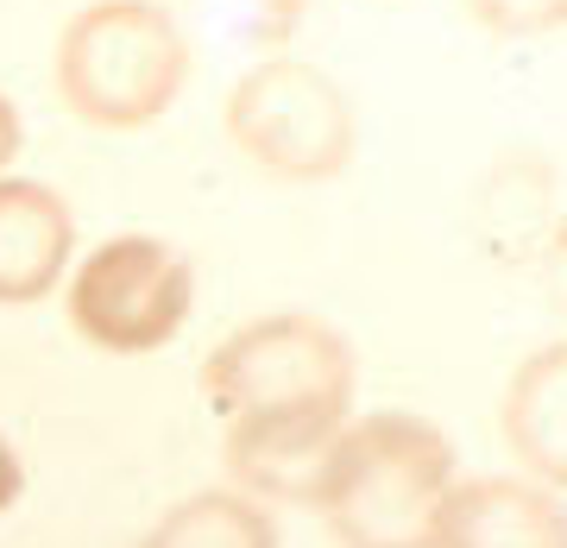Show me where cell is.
Here are the masks:
<instances>
[{"label":"cell","mask_w":567,"mask_h":548,"mask_svg":"<svg viewBox=\"0 0 567 548\" xmlns=\"http://www.w3.org/2000/svg\"><path fill=\"white\" fill-rule=\"evenodd\" d=\"M63 316L95 353L145 360L183 334L196 303V265L189 252L158 234H107L82 252L76 271H63Z\"/></svg>","instance_id":"obj_4"},{"label":"cell","mask_w":567,"mask_h":548,"mask_svg":"<svg viewBox=\"0 0 567 548\" xmlns=\"http://www.w3.org/2000/svg\"><path fill=\"white\" fill-rule=\"evenodd\" d=\"M189 25L164 0H89L58 32L51 76L76 121L102 133H140L164 121L189 89Z\"/></svg>","instance_id":"obj_2"},{"label":"cell","mask_w":567,"mask_h":548,"mask_svg":"<svg viewBox=\"0 0 567 548\" xmlns=\"http://www.w3.org/2000/svg\"><path fill=\"white\" fill-rule=\"evenodd\" d=\"M20 486H25V473H20V454L7 447V435H0V510L20 498Z\"/></svg>","instance_id":"obj_14"},{"label":"cell","mask_w":567,"mask_h":548,"mask_svg":"<svg viewBox=\"0 0 567 548\" xmlns=\"http://www.w3.org/2000/svg\"><path fill=\"white\" fill-rule=\"evenodd\" d=\"M221 133L252 170L278 183H334L360 145L347 89L322 63L290 51H271L240 70L221 102Z\"/></svg>","instance_id":"obj_3"},{"label":"cell","mask_w":567,"mask_h":548,"mask_svg":"<svg viewBox=\"0 0 567 548\" xmlns=\"http://www.w3.org/2000/svg\"><path fill=\"white\" fill-rule=\"evenodd\" d=\"M353 341L309 309H278L208 347L203 397L221 416L240 410H353Z\"/></svg>","instance_id":"obj_5"},{"label":"cell","mask_w":567,"mask_h":548,"mask_svg":"<svg viewBox=\"0 0 567 548\" xmlns=\"http://www.w3.org/2000/svg\"><path fill=\"white\" fill-rule=\"evenodd\" d=\"M347 410H240L227 416V479L259 505H316Z\"/></svg>","instance_id":"obj_6"},{"label":"cell","mask_w":567,"mask_h":548,"mask_svg":"<svg viewBox=\"0 0 567 548\" xmlns=\"http://www.w3.org/2000/svg\"><path fill=\"white\" fill-rule=\"evenodd\" d=\"M454 479V442L429 416L372 410L341 423L316 510L341 548H429Z\"/></svg>","instance_id":"obj_1"},{"label":"cell","mask_w":567,"mask_h":548,"mask_svg":"<svg viewBox=\"0 0 567 548\" xmlns=\"http://www.w3.org/2000/svg\"><path fill=\"white\" fill-rule=\"evenodd\" d=\"M76 252V208L39 177H0V303H44Z\"/></svg>","instance_id":"obj_8"},{"label":"cell","mask_w":567,"mask_h":548,"mask_svg":"<svg viewBox=\"0 0 567 548\" xmlns=\"http://www.w3.org/2000/svg\"><path fill=\"white\" fill-rule=\"evenodd\" d=\"M183 7H189V20L203 25L208 39H227L240 51L271 58V51H284L303 32L316 0H183Z\"/></svg>","instance_id":"obj_11"},{"label":"cell","mask_w":567,"mask_h":548,"mask_svg":"<svg viewBox=\"0 0 567 548\" xmlns=\"http://www.w3.org/2000/svg\"><path fill=\"white\" fill-rule=\"evenodd\" d=\"M429 548H567V510L543 479H454Z\"/></svg>","instance_id":"obj_7"},{"label":"cell","mask_w":567,"mask_h":548,"mask_svg":"<svg viewBox=\"0 0 567 548\" xmlns=\"http://www.w3.org/2000/svg\"><path fill=\"white\" fill-rule=\"evenodd\" d=\"M20 145H25V121L13 107V95H0V177H7V164L20 158Z\"/></svg>","instance_id":"obj_13"},{"label":"cell","mask_w":567,"mask_h":548,"mask_svg":"<svg viewBox=\"0 0 567 548\" xmlns=\"http://www.w3.org/2000/svg\"><path fill=\"white\" fill-rule=\"evenodd\" d=\"M140 548H278V517L246 492H196L145 529Z\"/></svg>","instance_id":"obj_10"},{"label":"cell","mask_w":567,"mask_h":548,"mask_svg":"<svg viewBox=\"0 0 567 548\" xmlns=\"http://www.w3.org/2000/svg\"><path fill=\"white\" fill-rule=\"evenodd\" d=\"M461 7L498 39H543L567 20V0H461Z\"/></svg>","instance_id":"obj_12"},{"label":"cell","mask_w":567,"mask_h":548,"mask_svg":"<svg viewBox=\"0 0 567 548\" xmlns=\"http://www.w3.org/2000/svg\"><path fill=\"white\" fill-rule=\"evenodd\" d=\"M505 442L529 479H567V341L529 347L505 385Z\"/></svg>","instance_id":"obj_9"}]
</instances>
